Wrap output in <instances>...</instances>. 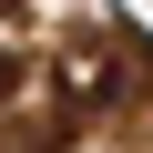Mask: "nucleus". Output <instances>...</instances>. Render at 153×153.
<instances>
[{"label": "nucleus", "instance_id": "nucleus-1", "mask_svg": "<svg viewBox=\"0 0 153 153\" xmlns=\"http://www.w3.org/2000/svg\"><path fill=\"white\" fill-rule=\"evenodd\" d=\"M102 82H112V61H102V51H71V92H82V102H102Z\"/></svg>", "mask_w": 153, "mask_h": 153}, {"label": "nucleus", "instance_id": "nucleus-2", "mask_svg": "<svg viewBox=\"0 0 153 153\" xmlns=\"http://www.w3.org/2000/svg\"><path fill=\"white\" fill-rule=\"evenodd\" d=\"M0 92H10V61H0Z\"/></svg>", "mask_w": 153, "mask_h": 153}]
</instances>
